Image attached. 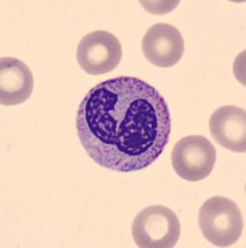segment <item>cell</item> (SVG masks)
Listing matches in <instances>:
<instances>
[{
    "instance_id": "obj_1",
    "label": "cell",
    "mask_w": 246,
    "mask_h": 248,
    "mask_svg": "<svg viewBox=\"0 0 246 248\" xmlns=\"http://www.w3.org/2000/svg\"><path fill=\"white\" fill-rule=\"evenodd\" d=\"M82 147L99 167L146 169L163 154L172 132L167 102L152 85L119 76L91 88L76 114Z\"/></svg>"
},
{
    "instance_id": "obj_2",
    "label": "cell",
    "mask_w": 246,
    "mask_h": 248,
    "mask_svg": "<svg viewBox=\"0 0 246 248\" xmlns=\"http://www.w3.org/2000/svg\"><path fill=\"white\" fill-rule=\"evenodd\" d=\"M198 222L204 238L215 247L232 246L244 230V217L239 206L223 196L210 198L201 205Z\"/></svg>"
},
{
    "instance_id": "obj_3",
    "label": "cell",
    "mask_w": 246,
    "mask_h": 248,
    "mask_svg": "<svg viewBox=\"0 0 246 248\" xmlns=\"http://www.w3.org/2000/svg\"><path fill=\"white\" fill-rule=\"evenodd\" d=\"M180 221L169 207L152 205L142 210L132 225V236L141 248H172L180 237Z\"/></svg>"
},
{
    "instance_id": "obj_4",
    "label": "cell",
    "mask_w": 246,
    "mask_h": 248,
    "mask_svg": "<svg viewBox=\"0 0 246 248\" xmlns=\"http://www.w3.org/2000/svg\"><path fill=\"white\" fill-rule=\"evenodd\" d=\"M216 161V149L203 136H188L177 141L172 152L173 169L179 178L200 181L208 178Z\"/></svg>"
},
{
    "instance_id": "obj_5",
    "label": "cell",
    "mask_w": 246,
    "mask_h": 248,
    "mask_svg": "<svg viewBox=\"0 0 246 248\" xmlns=\"http://www.w3.org/2000/svg\"><path fill=\"white\" fill-rule=\"evenodd\" d=\"M76 59L86 74L96 76L108 74L121 63L122 45L108 31H94L81 39L77 46Z\"/></svg>"
},
{
    "instance_id": "obj_6",
    "label": "cell",
    "mask_w": 246,
    "mask_h": 248,
    "mask_svg": "<svg viewBox=\"0 0 246 248\" xmlns=\"http://www.w3.org/2000/svg\"><path fill=\"white\" fill-rule=\"evenodd\" d=\"M142 50L152 65L173 67L183 57L184 40L176 26L159 23L148 29L142 40Z\"/></svg>"
},
{
    "instance_id": "obj_7",
    "label": "cell",
    "mask_w": 246,
    "mask_h": 248,
    "mask_svg": "<svg viewBox=\"0 0 246 248\" xmlns=\"http://www.w3.org/2000/svg\"><path fill=\"white\" fill-rule=\"evenodd\" d=\"M209 129L219 145L235 153L246 152V112L236 106H223L212 114Z\"/></svg>"
},
{
    "instance_id": "obj_8",
    "label": "cell",
    "mask_w": 246,
    "mask_h": 248,
    "mask_svg": "<svg viewBox=\"0 0 246 248\" xmlns=\"http://www.w3.org/2000/svg\"><path fill=\"white\" fill-rule=\"evenodd\" d=\"M33 90L34 77L26 63L14 57L0 60V105H21L30 98Z\"/></svg>"
}]
</instances>
